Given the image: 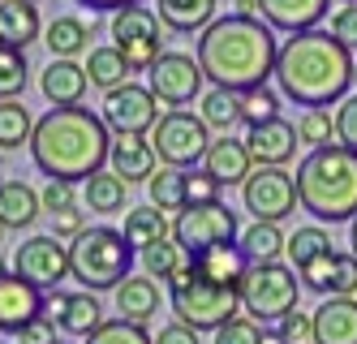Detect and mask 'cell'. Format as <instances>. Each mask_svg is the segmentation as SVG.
Wrapping results in <instances>:
<instances>
[{"instance_id":"1","label":"cell","mask_w":357,"mask_h":344,"mask_svg":"<svg viewBox=\"0 0 357 344\" xmlns=\"http://www.w3.org/2000/svg\"><path fill=\"white\" fill-rule=\"evenodd\" d=\"M275 61H280V43L263 17L224 13L198 35V65L207 73V82L224 91L245 95L254 87H267Z\"/></svg>"},{"instance_id":"2","label":"cell","mask_w":357,"mask_h":344,"mask_svg":"<svg viewBox=\"0 0 357 344\" xmlns=\"http://www.w3.org/2000/svg\"><path fill=\"white\" fill-rule=\"evenodd\" d=\"M112 155V129L91 108H47L35 121L31 160L47 181H73L82 185L95 172H104Z\"/></svg>"},{"instance_id":"3","label":"cell","mask_w":357,"mask_h":344,"mask_svg":"<svg viewBox=\"0 0 357 344\" xmlns=\"http://www.w3.org/2000/svg\"><path fill=\"white\" fill-rule=\"evenodd\" d=\"M280 95L297 108H327L353 87V52L331 31H301L280 43L275 61Z\"/></svg>"},{"instance_id":"4","label":"cell","mask_w":357,"mask_h":344,"mask_svg":"<svg viewBox=\"0 0 357 344\" xmlns=\"http://www.w3.org/2000/svg\"><path fill=\"white\" fill-rule=\"evenodd\" d=\"M297 198L319 224L357 220V151L331 142L297 164Z\"/></svg>"},{"instance_id":"5","label":"cell","mask_w":357,"mask_h":344,"mask_svg":"<svg viewBox=\"0 0 357 344\" xmlns=\"http://www.w3.org/2000/svg\"><path fill=\"white\" fill-rule=\"evenodd\" d=\"M134 254L138 250L125 241L121 228L95 224L69 246V276L82 288H91V293H108V288L116 293L134 271Z\"/></svg>"},{"instance_id":"6","label":"cell","mask_w":357,"mask_h":344,"mask_svg":"<svg viewBox=\"0 0 357 344\" xmlns=\"http://www.w3.org/2000/svg\"><path fill=\"white\" fill-rule=\"evenodd\" d=\"M168 306L176 314V323H185L194 331H220L241 314V293L233 284H215L207 276H198L190 262L168 280Z\"/></svg>"},{"instance_id":"7","label":"cell","mask_w":357,"mask_h":344,"mask_svg":"<svg viewBox=\"0 0 357 344\" xmlns=\"http://www.w3.org/2000/svg\"><path fill=\"white\" fill-rule=\"evenodd\" d=\"M241 293V310L254 323H280L284 314L297 310V293H301V276L284 262H254L245 271V280L237 284Z\"/></svg>"},{"instance_id":"8","label":"cell","mask_w":357,"mask_h":344,"mask_svg":"<svg viewBox=\"0 0 357 344\" xmlns=\"http://www.w3.org/2000/svg\"><path fill=\"white\" fill-rule=\"evenodd\" d=\"M146 138H151V147H155L164 168H181L185 172V168L202 164V155H207V147H211V125L198 112H190V108H168Z\"/></svg>"},{"instance_id":"9","label":"cell","mask_w":357,"mask_h":344,"mask_svg":"<svg viewBox=\"0 0 357 344\" xmlns=\"http://www.w3.org/2000/svg\"><path fill=\"white\" fill-rule=\"evenodd\" d=\"M172 241L181 246L190 258L202 254V250H211V246L237 241V211L228 207V202H194L185 211H176Z\"/></svg>"},{"instance_id":"10","label":"cell","mask_w":357,"mask_h":344,"mask_svg":"<svg viewBox=\"0 0 357 344\" xmlns=\"http://www.w3.org/2000/svg\"><path fill=\"white\" fill-rule=\"evenodd\" d=\"M160 26H164L160 13L146 9V5H130V9L112 13V47L130 61L134 73H151V65L164 57Z\"/></svg>"},{"instance_id":"11","label":"cell","mask_w":357,"mask_h":344,"mask_svg":"<svg viewBox=\"0 0 357 344\" xmlns=\"http://www.w3.org/2000/svg\"><path fill=\"white\" fill-rule=\"evenodd\" d=\"M297 177L289 168H254L241 185V207L259 224H280L297 211Z\"/></svg>"},{"instance_id":"12","label":"cell","mask_w":357,"mask_h":344,"mask_svg":"<svg viewBox=\"0 0 357 344\" xmlns=\"http://www.w3.org/2000/svg\"><path fill=\"white\" fill-rule=\"evenodd\" d=\"M13 276H22L26 284H35L39 293H52V288L69 276V246L52 232L26 237L13 254Z\"/></svg>"},{"instance_id":"13","label":"cell","mask_w":357,"mask_h":344,"mask_svg":"<svg viewBox=\"0 0 357 344\" xmlns=\"http://www.w3.org/2000/svg\"><path fill=\"white\" fill-rule=\"evenodd\" d=\"M151 91H155V99L164 103V108H185V103H194L202 95V82H207V73H202L198 57H190V52H164V57L151 65Z\"/></svg>"},{"instance_id":"14","label":"cell","mask_w":357,"mask_h":344,"mask_svg":"<svg viewBox=\"0 0 357 344\" xmlns=\"http://www.w3.org/2000/svg\"><path fill=\"white\" fill-rule=\"evenodd\" d=\"M104 125L112 134H151V129L160 125V99L151 87H138V82H125L116 91L104 95Z\"/></svg>"},{"instance_id":"15","label":"cell","mask_w":357,"mask_h":344,"mask_svg":"<svg viewBox=\"0 0 357 344\" xmlns=\"http://www.w3.org/2000/svg\"><path fill=\"white\" fill-rule=\"evenodd\" d=\"M43 314L52 319L65 336H91L104 327V310H99L95 293L91 288H82V293H61V288H52V293L43 297Z\"/></svg>"},{"instance_id":"16","label":"cell","mask_w":357,"mask_h":344,"mask_svg":"<svg viewBox=\"0 0 357 344\" xmlns=\"http://www.w3.org/2000/svg\"><path fill=\"white\" fill-rule=\"evenodd\" d=\"M301 288H310L319 297H357V254H340L331 250L323 258H314L310 267H301Z\"/></svg>"},{"instance_id":"17","label":"cell","mask_w":357,"mask_h":344,"mask_svg":"<svg viewBox=\"0 0 357 344\" xmlns=\"http://www.w3.org/2000/svg\"><path fill=\"white\" fill-rule=\"evenodd\" d=\"M297 125L275 117V121H263V125H250L245 129V147L254 155V168H284L293 155H297Z\"/></svg>"},{"instance_id":"18","label":"cell","mask_w":357,"mask_h":344,"mask_svg":"<svg viewBox=\"0 0 357 344\" xmlns=\"http://www.w3.org/2000/svg\"><path fill=\"white\" fill-rule=\"evenodd\" d=\"M202 172L215 185H245V177L254 172V155H250L245 138H233V134L211 138L207 155H202Z\"/></svg>"},{"instance_id":"19","label":"cell","mask_w":357,"mask_h":344,"mask_svg":"<svg viewBox=\"0 0 357 344\" xmlns=\"http://www.w3.org/2000/svg\"><path fill=\"white\" fill-rule=\"evenodd\" d=\"M108 168H112L125 185H134V181H151V177L160 172V155H155V147H151V138H146V134H112Z\"/></svg>"},{"instance_id":"20","label":"cell","mask_w":357,"mask_h":344,"mask_svg":"<svg viewBox=\"0 0 357 344\" xmlns=\"http://www.w3.org/2000/svg\"><path fill=\"white\" fill-rule=\"evenodd\" d=\"M43 314V293L35 284H26L22 276H5L0 280V331L17 336L31 319Z\"/></svg>"},{"instance_id":"21","label":"cell","mask_w":357,"mask_h":344,"mask_svg":"<svg viewBox=\"0 0 357 344\" xmlns=\"http://www.w3.org/2000/svg\"><path fill=\"white\" fill-rule=\"evenodd\" d=\"M331 0H259V17L271 31L301 35V31H319V22L327 17Z\"/></svg>"},{"instance_id":"22","label":"cell","mask_w":357,"mask_h":344,"mask_svg":"<svg viewBox=\"0 0 357 344\" xmlns=\"http://www.w3.org/2000/svg\"><path fill=\"white\" fill-rule=\"evenodd\" d=\"M86 87H91V77H86V65L78 61H47L39 73V91L52 108H78Z\"/></svg>"},{"instance_id":"23","label":"cell","mask_w":357,"mask_h":344,"mask_svg":"<svg viewBox=\"0 0 357 344\" xmlns=\"http://www.w3.org/2000/svg\"><path fill=\"white\" fill-rule=\"evenodd\" d=\"M314 344H357V297H323L314 310Z\"/></svg>"},{"instance_id":"24","label":"cell","mask_w":357,"mask_h":344,"mask_svg":"<svg viewBox=\"0 0 357 344\" xmlns=\"http://www.w3.org/2000/svg\"><path fill=\"white\" fill-rule=\"evenodd\" d=\"M43 43L52 52V61H78L91 57V26L78 13H61L43 26Z\"/></svg>"},{"instance_id":"25","label":"cell","mask_w":357,"mask_h":344,"mask_svg":"<svg viewBox=\"0 0 357 344\" xmlns=\"http://www.w3.org/2000/svg\"><path fill=\"white\" fill-rule=\"evenodd\" d=\"M190 262H194V271H198V276H207V280H215V284H233V288H237V284L245 280V271L254 267V262L245 258V250H241V241L211 246V250L194 254Z\"/></svg>"},{"instance_id":"26","label":"cell","mask_w":357,"mask_h":344,"mask_svg":"<svg viewBox=\"0 0 357 344\" xmlns=\"http://www.w3.org/2000/svg\"><path fill=\"white\" fill-rule=\"evenodd\" d=\"M39 35H43V22L31 0H0V43L26 52Z\"/></svg>"},{"instance_id":"27","label":"cell","mask_w":357,"mask_h":344,"mask_svg":"<svg viewBox=\"0 0 357 344\" xmlns=\"http://www.w3.org/2000/svg\"><path fill=\"white\" fill-rule=\"evenodd\" d=\"M39 211H43V198H39L35 185H26V181H0V224H5L9 232L31 228L39 220Z\"/></svg>"},{"instance_id":"28","label":"cell","mask_w":357,"mask_h":344,"mask_svg":"<svg viewBox=\"0 0 357 344\" xmlns=\"http://www.w3.org/2000/svg\"><path fill=\"white\" fill-rule=\"evenodd\" d=\"M215 5L220 0H155V13L176 35H202L215 22Z\"/></svg>"},{"instance_id":"29","label":"cell","mask_w":357,"mask_h":344,"mask_svg":"<svg viewBox=\"0 0 357 344\" xmlns=\"http://www.w3.org/2000/svg\"><path fill=\"white\" fill-rule=\"evenodd\" d=\"M160 314V284L151 276H130L121 288H116V319H130V323H142Z\"/></svg>"},{"instance_id":"30","label":"cell","mask_w":357,"mask_h":344,"mask_svg":"<svg viewBox=\"0 0 357 344\" xmlns=\"http://www.w3.org/2000/svg\"><path fill=\"white\" fill-rule=\"evenodd\" d=\"M125 241H130L138 254L142 250H151V246H160V241H168L172 237V224H168V211H160V207H134V211H125Z\"/></svg>"},{"instance_id":"31","label":"cell","mask_w":357,"mask_h":344,"mask_svg":"<svg viewBox=\"0 0 357 344\" xmlns=\"http://www.w3.org/2000/svg\"><path fill=\"white\" fill-rule=\"evenodd\" d=\"M125 185L112 168L95 172L91 181H82V207L91 211V216H116V211H125Z\"/></svg>"},{"instance_id":"32","label":"cell","mask_w":357,"mask_h":344,"mask_svg":"<svg viewBox=\"0 0 357 344\" xmlns=\"http://www.w3.org/2000/svg\"><path fill=\"white\" fill-rule=\"evenodd\" d=\"M130 61L121 57V52L112 47V43H104V47H91V57H86V77H91V87H99V91H116V87H125L130 82Z\"/></svg>"},{"instance_id":"33","label":"cell","mask_w":357,"mask_h":344,"mask_svg":"<svg viewBox=\"0 0 357 344\" xmlns=\"http://www.w3.org/2000/svg\"><path fill=\"white\" fill-rule=\"evenodd\" d=\"M31 138H35L31 108L22 99H0V151L31 147Z\"/></svg>"},{"instance_id":"34","label":"cell","mask_w":357,"mask_h":344,"mask_svg":"<svg viewBox=\"0 0 357 344\" xmlns=\"http://www.w3.org/2000/svg\"><path fill=\"white\" fill-rule=\"evenodd\" d=\"M241 250H245V258L250 262H280V254H284V246H289V237L280 232V224H259L254 220L241 237Z\"/></svg>"},{"instance_id":"35","label":"cell","mask_w":357,"mask_h":344,"mask_svg":"<svg viewBox=\"0 0 357 344\" xmlns=\"http://www.w3.org/2000/svg\"><path fill=\"white\" fill-rule=\"evenodd\" d=\"M284 254H289V262H293V271L310 267L314 258L331 254V232H327L323 224H305V228L289 232V246H284Z\"/></svg>"},{"instance_id":"36","label":"cell","mask_w":357,"mask_h":344,"mask_svg":"<svg viewBox=\"0 0 357 344\" xmlns=\"http://www.w3.org/2000/svg\"><path fill=\"white\" fill-rule=\"evenodd\" d=\"M202 121H207L211 129H220V134H228L233 125H241V95L237 91H224V87H211L207 95H202Z\"/></svg>"},{"instance_id":"37","label":"cell","mask_w":357,"mask_h":344,"mask_svg":"<svg viewBox=\"0 0 357 344\" xmlns=\"http://www.w3.org/2000/svg\"><path fill=\"white\" fill-rule=\"evenodd\" d=\"M146 194H151V207H160V211H185V172L160 168L146 181Z\"/></svg>"},{"instance_id":"38","label":"cell","mask_w":357,"mask_h":344,"mask_svg":"<svg viewBox=\"0 0 357 344\" xmlns=\"http://www.w3.org/2000/svg\"><path fill=\"white\" fill-rule=\"evenodd\" d=\"M142 267H146V276H151V280H172L181 267H190V254H185V250L168 237V241L142 250Z\"/></svg>"},{"instance_id":"39","label":"cell","mask_w":357,"mask_h":344,"mask_svg":"<svg viewBox=\"0 0 357 344\" xmlns=\"http://www.w3.org/2000/svg\"><path fill=\"white\" fill-rule=\"evenodd\" d=\"M31 82V65H26V52L5 47L0 43V99H17Z\"/></svg>"},{"instance_id":"40","label":"cell","mask_w":357,"mask_h":344,"mask_svg":"<svg viewBox=\"0 0 357 344\" xmlns=\"http://www.w3.org/2000/svg\"><path fill=\"white\" fill-rule=\"evenodd\" d=\"M297 138L319 151V147H331V138H336V117H331L327 108H305L297 117Z\"/></svg>"},{"instance_id":"41","label":"cell","mask_w":357,"mask_h":344,"mask_svg":"<svg viewBox=\"0 0 357 344\" xmlns=\"http://www.w3.org/2000/svg\"><path fill=\"white\" fill-rule=\"evenodd\" d=\"M86 344H155V336H146V327L130 319H104V327L91 331Z\"/></svg>"},{"instance_id":"42","label":"cell","mask_w":357,"mask_h":344,"mask_svg":"<svg viewBox=\"0 0 357 344\" xmlns=\"http://www.w3.org/2000/svg\"><path fill=\"white\" fill-rule=\"evenodd\" d=\"M280 117V95L271 87H254L241 95V121L245 125H263V121H275Z\"/></svg>"},{"instance_id":"43","label":"cell","mask_w":357,"mask_h":344,"mask_svg":"<svg viewBox=\"0 0 357 344\" xmlns=\"http://www.w3.org/2000/svg\"><path fill=\"white\" fill-rule=\"evenodd\" d=\"M263 323H254L250 314H237L233 323H224L220 331H215V344H263Z\"/></svg>"},{"instance_id":"44","label":"cell","mask_w":357,"mask_h":344,"mask_svg":"<svg viewBox=\"0 0 357 344\" xmlns=\"http://www.w3.org/2000/svg\"><path fill=\"white\" fill-rule=\"evenodd\" d=\"M275 331L284 336V344H314V314L293 310V314H284V319L275 323Z\"/></svg>"},{"instance_id":"45","label":"cell","mask_w":357,"mask_h":344,"mask_svg":"<svg viewBox=\"0 0 357 344\" xmlns=\"http://www.w3.org/2000/svg\"><path fill=\"white\" fill-rule=\"evenodd\" d=\"M336 142L357 151V95H344L336 108Z\"/></svg>"},{"instance_id":"46","label":"cell","mask_w":357,"mask_h":344,"mask_svg":"<svg viewBox=\"0 0 357 344\" xmlns=\"http://www.w3.org/2000/svg\"><path fill=\"white\" fill-rule=\"evenodd\" d=\"M86 228L91 224H86V211L82 207H65V211L52 216V237H61V241H78Z\"/></svg>"},{"instance_id":"47","label":"cell","mask_w":357,"mask_h":344,"mask_svg":"<svg viewBox=\"0 0 357 344\" xmlns=\"http://www.w3.org/2000/svg\"><path fill=\"white\" fill-rule=\"evenodd\" d=\"M39 198H43L47 216H56V211H65V207H78V185L73 181H47Z\"/></svg>"},{"instance_id":"48","label":"cell","mask_w":357,"mask_h":344,"mask_svg":"<svg viewBox=\"0 0 357 344\" xmlns=\"http://www.w3.org/2000/svg\"><path fill=\"white\" fill-rule=\"evenodd\" d=\"M220 190H224V185H215L207 172H185V207H194V202H220Z\"/></svg>"},{"instance_id":"49","label":"cell","mask_w":357,"mask_h":344,"mask_svg":"<svg viewBox=\"0 0 357 344\" xmlns=\"http://www.w3.org/2000/svg\"><path fill=\"white\" fill-rule=\"evenodd\" d=\"M17 344H61L56 340V323L47 319V314H39V319H31L26 327L17 331Z\"/></svg>"},{"instance_id":"50","label":"cell","mask_w":357,"mask_h":344,"mask_svg":"<svg viewBox=\"0 0 357 344\" xmlns=\"http://www.w3.org/2000/svg\"><path fill=\"white\" fill-rule=\"evenodd\" d=\"M331 35H336L349 52H357V5H344L336 17H331Z\"/></svg>"},{"instance_id":"51","label":"cell","mask_w":357,"mask_h":344,"mask_svg":"<svg viewBox=\"0 0 357 344\" xmlns=\"http://www.w3.org/2000/svg\"><path fill=\"white\" fill-rule=\"evenodd\" d=\"M155 344H198V331L185 323H168V327H160Z\"/></svg>"},{"instance_id":"52","label":"cell","mask_w":357,"mask_h":344,"mask_svg":"<svg viewBox=\"0 0 357 344\" xmlns=\"http://www.w3.org/2000/svg\"><path fill=\"white\" fill-rule=\"evenodd\" d=\"M73 5H86L91 13H121L130 5H142V0H73Z\"/></svg>"},{"instance_id":"53","label":"cell","mask_w":357,"mask_h":344,"mask_svg":"<svg viewBox=\"0 0 357 344\" xmlns=\"http://www.w3.org/2000/svg\"><path fill=\"white\" fill-rule=\"evenodd\" d=\"M237 5V13H245V17H259V0H233Z\"/></svg>"},{"instance_id":"54","label":"cell","mask_w":357,"mask_h":344,"mask_svg":"<svg viewBox=\"0 0 357 344\" xmlns=\"http://www.w3.org/2000/svg\"><path fill=\"white\" fill-rule=\"evenodd\" d=\"M263 344H284V336H280L275 327H267V331H263Z\"/></svg>"},{"instance_id":"55","label":"cell","mask_w":357,"mask_h":344,"mask_svg":"<svg viewBox=\"0 0 357 344\" xmlns=\"http://www.w3.org/2000/svg\"><path fill=\"white\" fill-rule=\"evenodd\" d=\"M349 246H353V254H357V220H353V228H349Z\"/></svg>"},{"instance_id":"56","label":"cell","mask_w":357,"mask_h":344,"mask_svg":"<svg viewBox=\"0 0 357 344\" xmlns=\"http://www.w3.org/2000/svg\"><path fill=\"white\" fill-rule=\"evenodd\" d=\"M9 276V267H5V254H0V280H5Z\"/></svg>"},{"instance_id":"57","label":"cell","mask_w":357,"mask_h":344,"mask_svg":"<svg viewBox=\"0 0 357 344\" xmlns=\"http://www.w3.org/2000/svg\"><path fill=\"white\" fill-rule=\"evenodd\" d=\"M0 181H5V151H0Z\"/></svg>"},{"instance_id":"58","label":"cell","mask_w":357,"mask_h":344,"mask_svg":"<svg viewBox=\"0 0 357 344\" xmlns=\"http://www.w3.org/2000/svg\"><path fill=\"white\" fill-rule=\"evenodd\" d=\"M353 87H357V61H353Z\"/></svg>"},{"instance_id":"59","label":"cell","mask_w":357,"mask_h":344,"mask_svg":"<svg viewBox=\"0 0 357 344\" xmlns=\"http://www.w3.org/2000/svg\"><path fill=\"white\" fill-rule=\"evenodd\" d=\"M5 232H9V228H5V224H0V241H5Z\"/></svg>"},{"instance_id":"60","label":"cell","mask_w":357,"mask_h":344,"mask_svg":"<svg viewBox=\"0 0 357 344\" xmlns=\"http://www.w3.org/2000/svg\"><path fill=\"white\" fill-rule=\"evenodd\" d=\"M344 5H357V0H344Z\"/></svg>"},{"instance_id":"61","label":"cell","mask_w":357,"mask_h":344,"mask_svg":"<svg viewBox=\"0 0 357 344\" xmlns=\"http://www.w3.org/2000/svg\"><path fill=\"white\" fill-rule=\"evenodd\" d=\"M31 5H39V0H31Z\"/></svg>"},{"instance_id":"62","label":"cell","mask_w":357,"mask_h":344,"mask_svg":"<svg viewBox=\"0 0 357 344\" xmlns=\"http://www.w3.org/2000/svg\"><path fill=\"white\" fill-rule=\"evenodd\" d=\"M61 344H65V340H61Z\"/></svg>"}]
</instances>
